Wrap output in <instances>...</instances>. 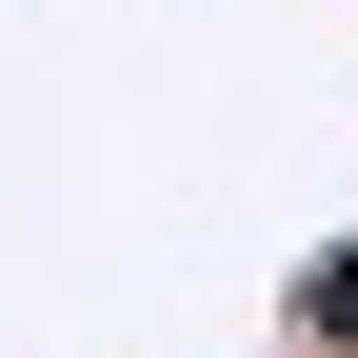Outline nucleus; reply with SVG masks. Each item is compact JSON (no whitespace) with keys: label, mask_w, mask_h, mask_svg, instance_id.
<instances>
[{"label":"nucleus","mask_w":358,"mask_h":358,"mask_svg":"<svg viewBox=\"0 0 358 358\" xmlns=\"http://www.w3.org/2000/svg\"><path fill=\"white\" fill-rule=\"evenodd\" d=\"M319 338H338V358H358V239H338V259H319Z\"/></svg>","instance_id":"1"}]
</instances>
